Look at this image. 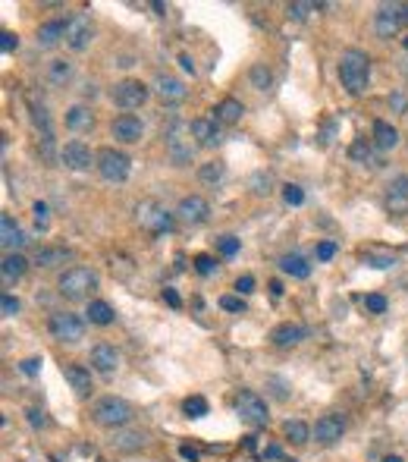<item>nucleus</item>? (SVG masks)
<instances>
[{
	"label": "nucleus",
	"instance_id": "f257e3e1",
	"mask_svg": "<svg viewBox=\"0 0 408 462\" xmlns=\"http://www.w3.org/2000/svg\"><path fill=\"white\" fill-rule=\"evenodd\" d=\"M368 79H370L368 54L358 51V47H349V51L339 54V82L345 85L349 95H361L368 89Z\"/></svg>",
	"mask_w": 408,
	"mask_h": 462
},
{
	"label": "nucleus",
	"instance_id": "f03ea898",
	"mask_svg": "<svg viewBox=\"0 0 408 462\" xmlns=\"http://www.w3.org/2000/svg\"><path fill=\"white\" fill-rule=\"evenodd\" d=\"M188 135H192V126L186 120H173L167 126V154L176 167L192 164V158H195V145Z\"/></svg>",
	"mask_w": 408,
	"mask_h": 462
},
{
	"label": "nucleus",
	"instance_id": "7ed1b4c3",
	"mask_svg": "<svg viewBox=\"0 0 408 462\" xmlns=\"http://www.w3.org/2000/svg\"><path fill=\"white\" fill-rule=\"evenodd\" d=\"M91 415L100 428H123V424L132 422V405L119 396H104L94 403Z\"/></svg>",
	"mask_w": 408,
	"mask_h": 462
},
{
	"label": "nucleus",
	"instance_id": "20e7f679",
	"mask_svg": "<svg viewBox=\"0 0 408 462\" xmlns=\"http://www.w3.org/2000/svg\"><path fill=\"white\" fill-rule=\"evenodd\" d=\"M98 173L107 179V183H126L132 173V161L129 154L116 151V148H100L98 151Z\"/></svg>",
	"mask_w": 408,
	"mask_h": 462
},
{
	"label": "nucleus",
	"instance_id": "39448f33",
	"mask_svg": "<svg viewBox=\"0 0 408 462\" xmlns=\"http://www.w3.org/2000/svg\"><path fill=\"white\" fill-rule=\"evenodd\" d=\"M60 292L66 299H85L88 292L98 286V277H94V271H88V267H69V271L60 274Z\"/></svg>",
	"mask_w": 408,
	"mask_h": 462
},
{
	"label": "nucleus",
	"instance_id": "423d86ee",
	"mask_svg": "<svg viewBox=\"0 0 408 462\" xmlns=\"http://www.w3.org/2000/svg\"><path fill=\"white\" fill-rule=\"evenodd\" d=\"M47 330L60 343H79L85 336V321L79 315H73V311H56V315H50Z\"/></svg>",
	"mask_w": 408,
	"mask_h": 462
},
{
	"label": "nucleus",
	"instance_id": "0eeeda50",
	"mask_svg": "<svg viewBox=\"0 0 408 462\" xmlns=\"http://www.w3.org/2000/svg\"><path fill=\"white\" fill-rule=\"evenodd\" d=\"M236 412H239V418H245V422L255 424V428H264V424L270 422L267 403H264V396H257L255 390H239V396H236Z\"/></svg>",
	"mask_w": 408,
	"mask_h": 462
},
{
	"label": "nucleus",
	"instance_id": "6e6552de",
	"mask_svg": "<svg viewBox=\"0 0 408 462\" xmlns=\"http://www.w3.org/2000/svg\"><path fill=\"white\" fill-rule=\"evenodd\" d=\"M135 221L138 227L151 230V233H169L173 230V214L167 208H160L157 202H142L135 208Z\"/></svg>",
	"mask_w": 408,
	"mask_h": 462
},
{
	"label": "nucleus",
	"instance_id": "1a4fd4ad",
	"mask_svg": "<svg viewBox=\"0 0 408 462\" xmlns=\"http://www.w3.org/2000/svg\"><path fill=\"white\" fill-rule=\"evenodd\" d=\"M144 101H148V85L138 79H123L113 85V104L119 110H138Z\"/></svg>",
	"mask_w": 408,
	"mask_h": 462
},
{
	"label": "nucleus",
	"instance_id": "9d476101",
	"mask_svg": "<svg viewBox=\"0 0 408 462\" xmlns=\"http://www.w3.org/2000/svg\"><path fill=\"white\" fill-rule=\"evenodd\" d=\"M402 29V3H380L374 13V32L380 41L395 38Z\"/></svg>",
	"mask_w": 408,
	"mask_h": 462
},
{
	"label": "nucleus",
	"instance_id": "9b49d317",
	"mask_svg": "<svg viewBox=\"0 0 408 462\" xmlns=\"http://www.w3.org/2000/svg\"><path fill=\"white\" fill-rule=\"evenodd\" d=\"M91 20L88 13H75L66 20V47L69 51H85L91 45Z\"/></svg>",
	"mask_w": 408,
	"mask_h": 462
},
{
	"label": "nucleus",
	"instance_id": "f8f14e48",
	"mask_svg": "<svg viewBox=\"0 0 408 462\" xmlns=\"http://www.w3.org/2000/svg\"><path fill=\"white\" fill-rule=\"evenodd\" d=\"M60 161L69 167V170H88L91 164H98V154H94L85 142L73 139V142H66V145L60 148Z\"/></svg>",
	"mask_w": 408,
	"mask_h": 462
},
{
	"label": "nucleus",
	"instance_id": "ddd939ff",
	"mask_svg": "<svg viewBox=\"0 0 408 462\" xmlns=\"http://www.w3.org/2000/svg\"><path fill=\"white\" fill-rule=\"evenodd\" d=\"M207 214H211V204H207V198H201V195H186L179 202V208H176V217H179L182 223H188V227L204 223Z\"/></svg>",
	"mask_w": 408,
	"mask_h": 462
},
{
	"label": "nucleus",
	"instance_id": "4468645a",
	"mask_svg": "<svg viewBox=\"0 0 408 462\" xmlns=\"http://www.w3.org/2000/svg\"><path fill=\"white\" fill-rule=\"evenodd\" d=\"M386 211L395 217L408 214V173H399V177L386 186Z\"/></svg>",
	"mask_w": 408,
	"mask_h": 462
},
{
	"label": "nucleus",
	"instance_id": "2eb2a0df",
	"mask_svg": "<svg viewBox=\"0 0 408 462\" xmlns=\"http://www.w3.org/2000/svg\"><path fill=\"white\" fill-rule=\"evenodd\" d=\"M342 434H345L342 415H320L317 422H314V440L324 443V447H333Z\"/></svg>",
	"mask_w": 408,
	"mask_h": 462
},
{
	"label": "nucleus",
	"instance_id": "dca6fc26",
	"mask_svg": "<svg viewBox=\"0 0 408 462\" xmlns=\"http://www.w3.org/2000/svg\"><path fill=\"white\" fill-rule=\"evenodd\" d=\"M192 139L198 142V145H204V148L220 145V142H223L220 120L217 117H198V120H192Z\"/></svg>",
	"mask_w": 408,
	"mask_h": 462
},
{
	"label": "nucleus",
	"instance_id": "f3484780",
	"mask_svg": "<svg viewBox=\"0 0 408 462\" xmlns=\"http://www.w3.org/2000/svg\"><path fill=\"white\" fill-rule=\"evenodd\" d=\"M110 129H113V139H116V142H123V145H135V142L144 135L142 120H138V117H132V114L116 117Z\"/></svg>",
	"mask_w": 408,
	"mask_h": 462
},
{
	"label": "nucleus",
	"instance_id": "a211bd4d",
	"mask_svg": "<svg viewBox=\"0 0 408 462\" xmlns=\"http://www.w3.org/2000/svg\"><path fill=\"white\" fill-rule=\"evenodd\" d=\"M154 91L160 95L163 104H182V101H186V95H188L186 82H179L176 76H167V73H160V76L154 79Z\"/></svg>",
	"mask_w": 408,
	"mask_h": 462
},
{
	"label": "nucleus",
	"instance_id": "6ab92c4d",
	"mask_svg": "<svg viewBox=\"0 0 408 462\" xmlns=\"http://www.w3.org/2000/svg\"><path fill=\"white\" fill-rule=\"evenodd\" d=\"M0 246L6 248V255H16L25 246V233L19 230V223L10 214L0 217Z\"/></svg>",
	"mask_w": 408,
	"mask_h": 462
},
{
	"label": "nucleus",
	"instance_id": "aec40b11",
	"mask_svg": "<svg viewBox=\"0 0 408 462\" xmlns=\"http://www.w3.org/2000/svg\"><path fill=\"white\" fill-rule=\"evenodd\" d=\"M91 368L98 374H113L119 368V352L110 346V343H98L91 349Z\"/></svg>",
	"mask_w": 408,
	"mask_h": 462
},
{
	"label": "nucleus",
	"instance_id": "412c9836",
	"mask_svg": "<svg viewBox=\"0 0 408 462\" xmlns=\"http://www.w3.org/2000/svg\"><path fill=\"white\" fill-rule=\"evenodd\" d=\"M270 340H273V346H299L301 340H305V327L301 324H276L273 330H270Z\"/></svg>",
	"mask_w": 408,
	"mask_h": 462
},
{
	"label": "nucleus",
	"instance_id": "4be33fe9",
	"mask_svg": "<svg viewBox=\"0 0 408 462\" xmlns=\"http://www.w3.org/2000/svg\"><path fill=\"white\" fill-rule=\"evenodd\" d=\"M280 271L289 274V277H295V280L311 277V264H308V258H305V255H299V252L282 255V258H280Z\"/></svg>",
	"mask_w": 408,
	"mask_h": 462
},
{
	"label": "nucleus",
	"instance_id": "5701e85b",
	"mask_svg": "<svg viewBox=\"0 0 408 462\" xmlns=\"http://www.w3.org/2000/svg\"><path fill=\"white\" fill-rule=\"evenodd\" d=\"M63 378H66V384L73 387L79 396H88V393H91V374H88V368L66 365V368H63Z\"/></svg>",
	"mask_w": 408,
	"mask_h": 462
},
{
	"label": "nucleus",
	"instance_id": "b1692460",
	"mask_svg": "<svg viewBox=\"0 0 408 462\" xmlns=\"http://www.w3.org/2000/svg\"><path fill=\"white\" fill-rule=\"evenodd\" d=\"M374 145H377V151H393V148L399 145V129L389 126L386 120H377L374 123Z\"/></svg>",
	"mask_w": 408,
	"mask_h": 462
},
{
	"label": "nucleus",
	"instance_id": "393cba45",
	"mask_svg": "<svg viewBox=\"0 0 408 462\" xmlns=\"http://www.w3.org/2000/svg\"><path fill=\"white\" fill-rule=\"evenodd\" d=\"M66 126L73 129V133H88V129L94 126V114H91V107H82V104L69 107V110H66Z\"/></svg>",
	"mask_w": 408,
	"mask_h": 462
},
{
	"label": "nucleus",
	"instance_id": "a878e982",
	"mask_svg": "<svg viewBox=\"0 0 408 462\" xmlns=\"http://www.w3.org/2000/svg\"><path fill=\"white\" fill-rule=\"evenodd\" d=\"M60 38H66V22L50 20L38 29V47H54Z\"/></svg>",
	"mask_w": 408,
	"mask_h": 462
},
{
	"label": "nucleus",
	"instance_id": "bb28decb",
	"mask_svg": "<svg viewBox=\"0 0 408 462\" xmlns=\"http://www.w3.org/2000/svg\"><path fill=\"white\" fill-rule=\"evenodd\" d=\"M242 114H245V107H242L239 98H223V101L213 107V117H217L220 123H239V120H242Z\"/></svg>",
	"mask_w": 408,
	"mask_h": 462
},
{
	"label": "nucleus",
	"instance_id": "cd10ccee",
	"mask_svg": "<svg viewBox=\"0 0 408 462\" xmlns=\"http://www.w3.org/2000/svg\"><path fill=\"white\" fill-rule=\"evenodd\" d=\"M69 261V248H60V246H47V248H38L35 252V264L38 267H56Z\"/></svg>",
	"mask_w": 408,
	"mask_h": 462
},
{
	"label": "nucleus",
	"instance_id": "c85d7f7f",
	"mask_svg": "<svg viewBox=\"0 0 408 462\" xmlns=\"http://www.w3.org/2000/svg\"><path fill=\"white\" fill-rule=\"evenodd\" d=\"M85 315H88V321L98 324V327H110L113 318H116V315H113V308L104 302V299H94V302H88V311H85Z\"/></svg>",
	"mask_w": 408,
	"mask_h": 462
},
{
	"label": "nucleus",
	"instance_id": "c756f323",
	"mask_svg": "<svg viewBox=\"0 0 408 462\" xmlns=\"http://www.w3.org/2000/svg\"><path fill=\"white\" fill-rule=\"evenodd\" d=\"M25 267H29V261L22 258V255H6L3 264H0V274H3V283H16L19 277L25 274Z\"/></svg>",
	"mask_w": 408,
	"mask_h": 462
},
{
	"label": "nucleus",
	"instance_id": "7c9ffc66",
	"mask_svg": "<svg viewBox=\"0 0 408 462\" xmlns=\"http://www.w3.org/2000/svg\"><path fill=\"white\" fill-rule=\"evenodd\" d=\"M223 177H226V167L220 164V161H211V164H201V167H198V179H201L204 186L223 183Z\"/></svg>",
	"mask_w": 408,
	"mask_h": 462
},
{
	"label": "nucleus",
	"instance_id": "2f4dec72",
	"mask_svg": "<svg viewBox=\"0 0 408 462\" xmlns=\"http://www.w3.org/2000/svg\"><path fill=\"white\" fill-rule=\"evenodd\" d=\"M282 434H286L292 443H299V447L311 440V428H308L305 422H299V418H295V422H286V424H282Z\"/></svg>",
	"mask_w": 408,
	"mask_h": 462
},
{
	"label": "nucleus",
	"instance_id": "473e14b6",
	"mask_svg": "<svg viewBox=\"0 0 408 462\" xmlns=\"http://www.w3.org/2000/svg\"><path fill=\"white\" fill-rule=\"evenodd\" d=\"M47 79L54 85H66L69 79H73V64H69V60H54V64L47 66Z\"/></svg>",
	"mask_w": 408,
	"mask_h": 462
},
{
	"label": "nucleus",
	"instance_id": "72a5a7b5",
	"mask_svg": "<svg viewBox=\"0 0 408 462\" xmlns=\"http://www.w3.org/2000/svg\"><path fill=\"white\" fill-rule=\"evenodd\" d=\"M349 154H352V161H361V164H368V167H380V158H377V154L370 151L368 142H361V139L349 148Z\"/></svg>",
	"mask_w": 408,
	"mask_h": 462
},
{
	"label": "nucleus",
	"instance_id": "f704fd0d",
	"mask_svg": "<svg viewBox=\"0 0 408 462\" xmlns=\"http://www.w3.org/2000/svg\"><path fill=\"white\" fill-rule=\"evenodd\" d=\"M248 79H251V85H255L257 91H267L270 85H273V76H270V70L264 64H255L248 70Z\"/></svg>",
	"mask_w": 408,
	"mask_h": 462
},
{
	"label": "nucleus",
	"instance_id": "c9c22d12",
	"mask_svg": "<svg viewBox=\"0 0 408 462\" xmlns=\"http://www.w3.org/2000/svg\"><path fill=\"white\" fill-rule=\"evenodd\" d=\"M182 412L188 418H204L207 415V399L204 396H186L182 399Z\"/></svg>",
	"mask_w": 408,
	"mask_h": 462
},
{
	"label": "nucleus",
	"instance_id": "e433bc0d",
	"mask_svg": "<svg viewBox=\"0 0 408 462\" xmlns=\"http://www.w3.org/2000/svg\"><path fill=\"white\" fill-rule=\"evenodd\" d=\"M31 123L41 129V142L44 139H54V126H50V117L44 107H31Z\"/></svg>",
	"mask_w": 408,
	"mask_h": 462
},
{
	"label": "nucleus",
	"instance_id": "4c0bfd02",
	"mask_svg": "<svg viewBox=\"0 0 408 462\" xmlns=\"http://www.w3.org/2000/svg\"><path fill=\"white\" fill-rule=\"evenodd\" d=\"M113 443H116L119 449H142L144 447V437L142 434H132V431H123V434L113 437Z\"/></svg>",
	"mask_w": 408,
	"mask_h": 462
},
{
	"label": "nucleus",
	"instance_id": "58836bf2",
	"mask_svg": "<svg viewBox=\"0 0 408 462\" xmlns=\"http://www.w3.org/2000/svg\"><path fill=\"white\" fill-rule=\"evenodd\" d=\"M217 252L223 255V258H232V255H239V239L236 236H229V233H223L217 239Z\"/></svg>",
	"mask_w": 408,
	"mask_h": 462
},
{
	"label": "nucleus",
	"instance_id": "ea45409f",
	"mask_svg": "<svg viewBox=\"0 0 408 462\" xmlns=\"http://www.w3.org/2000/svg\"><path fill=\"white\" fill-rule=\"evenodd\" d=\"M270 186H273V177H270V173H255V177H251V192H255V195H270Z\"/></svg>",
	"mask_w": 408,
	"mask_h": 462
},
{
	"label": "nucleus",
	"instance_id": "a19ab883",
	"mask_svg": "<svg viewBox=\"0 0 408 462\" xmlns=\"http://www.w3.org/2000/svg\"><path fill=\"white\" fill-rule=\"evenodd\" d=\"M282 202L292 204V208H299V204L305 202V192H301L295 183H286V186H282Z\"/></svg>",
	"mask_w": 408,
	"mask_h": 462
},
{
	"label": "nucleus",
	"instance_id": "79ce46f5",
	"mask_svg": "<svg viewBox=\"0 0 408 462\" xmlns=\"http://www.w3.org/2000/svg\"><path fill=\"white\" fill-rule=\"evenodd\" d=\"M364 308H368L370 315H383V311H386V296H380V292L364 296Z\"/></svg>",
	"mask_w": 408,
	"mask_h": 462
},
{
	"label": "nucleus",
	"instance_id": "37998d69",
	"mask_svg": "<svg viewBox=\"0 0 408 462\" xmlns=\"http://www.w3.org/2000/svg\"><path fill=\"white\" fill-rule=\"evenodd\" d=\"M364 261H368L370 267H377V271H386V267L395 264L393 255H377V252H368V255H364Z\"/></svg>",
	"mask_w": 408,
	"mask_h": 462
},
{
	"label": "nucleus",
	"instance_id": "c03bdc74",
	"mask_svg": "<svg viewBox=\"0 0 408 462\" xmlns=\"http://www.w3.org/2000/svg\"><path fill=\"white\" fill-rule=\"evenodd\" d=\"M195 271H198L201 277H211V274L217 271V261H213L211 255H198V258H195Z\"/></svg>",
	"mask_w": 408,
	"mask_h": 462
},
{
	"label": "nucleus",
	"instance_id": "a18cd8bd",
	"mask_svg": "<svg viewBox=\"0 0 408 462\" xmlns=\"http://www.w3.org/2000/svg\"><path fill=\"white\" fill-rule=\"evenodd\" d=\"M19 47V35L16 32H0V51L3 54H13Z\"/></svg>",
	"mask_w": 408,
	"mask_h": 462
},
{
	"label": "nucleus",
	"instance_id": "49530a36",
	"mask_svg": "<svg viewBox=\"0 0 408 462\" xmlns=\"http://www.w3.org/2000/svg\"><path fill=\"white\" fill-rule=\"evenodd\" d=\"M336 242H330V239H326V242H320V246L317 248H314V255H317V261H330L333 258V255H336Z\"/></svg>",
	"mask_w": 408,
	"mask_h": 462
},
{
	"label": "nucleus",
	"instance_id": "de8ad7c7",
	"mask_svg": "<svg viewBox=\"0 0 408 462\" xmlns=\"http://www.w3.org/2000/svg\"><path fill=\"white\" fill-rule=\"evenodd\" d=\"M289 16H292V20H305L308 13H314V3H289Z\"/></svg>",
	"mask_w": 408,
	"mask_h": 462
},
{
	"label": "nucleus",
	"instance_id": "09e8293b",
	"mask_svg": "<svg viewBox=\"0 0 408 462\" xmlns=\"http://www.w3.org/2000/svg\"><path fill=\"white\" fill-rule=\"evenodd\" d=\"M220 308L223 311H245V302L239 296H220Z\"/></svg>",
	"mask_w": 408,
	"mask_h": 462
},
{
	"label": "nucleus",
	"instance_id": "8fccbe9b",
	"mask_svg": "<svg viewBox=\"0 0 408 462\" xmlns=\"http://www.w3.org/2000/svg\"><path fill=\"white\" fill-rule=\"evenodd\" d=\"M0 311H3L6 318H13V315H16V311H19V302L10 296V292H3V299H0Z\"/></svg>",
	"mask_w": 408,
	"mask_h": 462
},
{
	"label": "nucleus",
	"instance_id": "3c124183",
	"mask_svg": "<svg viewBox=\"0 0 408 462\" xmlns=\"http://www.w3.org/2000/svg\"><path fill=\"white\" fill-rule=\"evenodd\" d=\"M19 371L29 374V378H35V374L41 371V359H22L19 362Z\"/></svg>",
	"mask_w": 408,
	"mask_h": 462
},
{
	"label": "nucleus",
	"instance_id": "603ef678",
	"mask_svg": "<svg viewBox=\"0 0 408 462\" xmlns=\"http://www.w3.org/2000/svg\"><path fill=\"white\" fill-rule=\"evenodd\" d=\"M35 223H38V230H47V204L44 202H35Z\"/></svg>",
	"mask_w": 408,
	"mask_h": 462
},
{
	"label": "nucleus",
	"instance_id": "864d4df0",
	"mask_svg": "<svg viewBox=\"0 0 408 462\" xmlns=\"http://www.w3.org/2000/svg\"><path fill=\"white\" fill-rule=\"evenodd\" d=\"M389 107H393L395 114H405V107H408L405 95H402V91H393V95H389Z\"/></svg>",
	"mask_w": 408,
	"mask_h": 462
},
{
	"label": "nucleus",
	"instance_id": "5fc2aeb1",
	"mask_svg": "<svg viewBox=\"0 0 408 462\" xmlns=\"http://www.w3.org/2000/svg\"><path fill=\"white\" fill-rule=\"evenodd\" d=\"M236 290L242 292V296L255 292V277H248V274H245V277H239V280H236Z\"/></svg>",
	"mask_w": 408,
	"mask_h": 462
},
{
	"label": "nucleus",
	"instance_id": "6e6d98bb",
	"mask_svg": "<svg viewBox=\"0 0 408 462\" xmlns=\"http://www.w3.org/2000/svg\"><path fill=\"white\" fill-rule=\"evenodd\" d=\"M29 424H35V428H44V424H47V418H44V412L29 409Z\"/></svg>",
	"mask_w": 408,
	"mask_h": 462
},
{
	"label": "nucleus",
	"instance_id": "4d7b16f0",
	"mask_svg": "<svg viewBox=\"0 0 408 462\" xmlns=\"http://www.w3.org/2000/svg\"><path fill=\"white\" fill-rule=\"evenodd\" d=\"M163 299H167L173 308H179V305H182V299H179V292H176V290H163Z\"/></svg>",
	"mask_w": 408,
	"mask_h": 462
},
{
	"label": "nucleus",
	"instance_id": "13d9d810",
	"mask_svg": "<svg viewBox=\"0 0 408 462\" xmlns=\"http://www.w3.org/2000/svg\"><path fill=\"white\" fill-rule=\"evenodd\" d=\"M179 456L186 462H198V449H192V447H179Z\"/></svg>",
	"mask_w": 408,
	"mask_h": 462
},
{
	"label": "nucleus",
	"instance_id": "bf43d9fd",
	"mask_svg": "<svg viewBox=\"0 0 408 462\" xmlns=\"http://www.w3.org/2000/svg\"><path fill=\"white\" fill-rule=\"evenodd\" d=\"M179 66L188 73V76H192V73H195V64H192V57H188V54H179Z\"/></svg>",
	"mask_w": 408,
	"mask_h": 462
},
{
	"label": "nucleus",
	"instance_id": "052dcab7",
	"mask_svg": "<svg viewBox=\"0 0 408 462\" xmlns=\"http://www.w3.org/2000/svg\"><path fill=\"white\" fill-rule=\"evenodd\" d=\"M261 459H280V447H267Z\"/></svg>",
	"mask_w": 408,
	"mask_h": 462
},
{
	"label": "nucleus",
	"instance_id": "680f3d73",
	"mask_svg": "<svg viewBox=\"0 0 408 462\" xmlns=\"http://www.w3.org/2000/svg\"><path fill=\"white\" fill-rule=\"evenodd\" d=\"M402 22H405V26H408V3H405V7H402Z\"/></svg>",
	"mask_w": 408,
	"mask_h": 462
},
{
	"label": "nucleus",
	"instance_id": "e2e57ef3",
	"mask_svg": "<svg viewBox=\"0 0 408 462\" xmlns=\"http://www.w3.org/2000/svg\"><path fill=\"white\" fill-rule=\"evenodd\" d=\"M383 462H402V459H399V456H386V459H383Z\"/></svg>",
	"mask_w": 408,
	"mask_h": 462
},
{
	"label": "nucleus",
	"instance_id": "0e129e2a",
	"mask_svg": "<svg viewBox=\"0 0 408 462\" xmlns=\"http://www.w3.org/2000/svg\"><path fill=\"white\" fill-rule=\"evenodd\" d=\"M402 45H405V51H408V38H405V41H402Z\"/></svg>",
	"mask_w": 408,
	"mask_h": 462
},
{
	"label": "nucleus",
	"instance_id": "69168bd1",
	"mask_svg": "<svg viewBox=\"0 0 408 462\" xmlns=\"http://www.w3.org/2000/svg\"><path fill=\"white\" fill-rule=\"evenodd\" d=\"M286 462H295V459H286Z\"/></svg>",
	"mask_w": 408,
	"mask_h": 462
},
{
	"label": "nucleus",
	"instance_id": "338daca9",
	"mask_svg": "<svg viewBox=\"0 0 408 462\" xmlns=\"http://www.w3.org/2000/svg\"><path fill=\"white\" fill-rule=\"evenodd\" d=\"M54 462H56V459H54Z\"/></svg>",
	"mask_w": 408,
	"mask_h": 462
}]
</instances>
